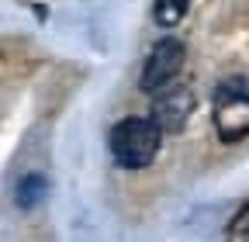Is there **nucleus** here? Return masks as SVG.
<instances>
[{"mask_svg": "<svg viewBox=\"0 0 249 242\" xmlns=\"http://www.w3.org/2000/svg\"><path fill=\"white\" fill-rule=\"evenodd\" d=\"M183 59H187V45L180 42V38H160L152 45V52H149V59H145V66H142V80H139V86L145 90V94H160V90H166V86H173V80L180 76V69H183Z\"/></svg>", "mask_w": 249, "mask_h": 242, "instance_id": "7ed1b4c3", "label": "nucleus"}, {"mask_svg": "<svg viewBox=\"0 0 249 242\" xmlns=\"http://www.w3.org/2000/svg\"><path fill=\"white\" fill-rule=\"evenodd\" d=\"M187 11H191V0H156L152 4V17L163 28H177L187 17Z\"/></svg>", "mask_w": 249, "mask_h": 242, "instance_id": "423d86ee", "label": "nucleus"}, {"mask_svg": "<svg viewBox=\"0 0 249 242\" xmlns=\"http://www.w3.org/2000/svg\"><path fill=\"white\" fill-rule=\"evenodd\" d=\"M163 145V132L152 125V118H124L111 128V156L124 170H142L156 159Z\"/></svg>", "mask_w": 249, "mask_h": 242, "instance_id": "f257e3e1", "label": "nucleus"}, {"mask_svg": "<svg viewBox=\"0 0 249 242\" xmlns=\"http://www.w3.org/2000/svg\"><path fill=\"white\" fill-rule=\"evenodd\" d=\"M45 194H49V180H45L42 173H24V176L18 180V187H14V201H18L21 211L38 207V204L45 201Z\"/></svg>", "mask_w": 249, "mask_h": 242, "instance_id": "39448f33", "label": "nucleus"}, {"mask_svg": "<svg viewBox=\"0 0 249 242\" xmlns=\"http://www.w3.org/2000/svg\"><path fill=\"white\" fill-rule=\"evenodd\" d=\"M214 132L222 142H239L249 135V83L225 80L214 90Z\"/></svg>", "mask_w": 249, "mask_h": 242, "instance_id": "f03ea898", "label": "nucleus"}, {"mask_svg": "<svg viewBox=\"0 0 249 242\" xmlns=\"http://www.w3.org/2000/svg\"><path fill=\"white\" fill-rule=\"evenodd\" d=\"M191 111H194V94H191V86H183V83L160 90L149 104V118L163 135L180 132L187 125V118H191Z\"/></svg>", "mask_w": 249, "mask_h": 242, "instance_id": "20e7f679", "label": "nucleus"}, {"mask_svg": "<svg viewBox=\"0 0 249 242\" xmlns=\"http://www.w3.org/2000/svg\"><path fill=\"white\" fill-rule=\"evenodd\" d=\"M225 242H249V201L242 204V211H239V215L229 222Z\"/></svg>", "mask_w": 249, "mask_h": 242, "instance_id": "0eeeda50", "label": "nucleus"}]
</instances>
